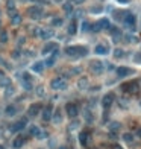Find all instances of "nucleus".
<instances>
[{"instance_id": "nucleus-1", "label": "nucleus", "mask_w": 141, "mask_h": 149, "mask_svg": "<svg viewBox=\"0 0 141 149\" xmlns=\"http://www.w3.org/2000/svg\"><path fill=\"white\" fill-rule=\"evenodd\" d=\"M65 55L68 56H86L88 49L85 46H68L65 47Z\"/></svg>"}, {"instance_id": "nucleus-2", "label": "nucleus", "mask_w": 141, "mask_h": 149, "mask_svg": "<svg viewBox=\"0 0 141 149\" xmlns=\"http://www.w3.org/2000/svg\"><path fill=\"white\" fill-rule=\"evenodd\" d=\"M123 23H124V26H126L128 29H131V30H135V28H137V18H135V15L132 12H126V14H124Z\"/></svg>"}, {"instance_id": "nucleus-3", "label": "nucleus", "mask_w": 141, "mask_h": 149, "mask_svg": "<svg viewBox=\"0 0 141 149\" xmlns=\"http://www.w3.org/2000/svg\"><path fill=\"white\" fill-rule=\"evenodd\" d=\"M50 87H52L53 90H65V88H67V79L62 78V76H58V78H55V79H52Z\"/></svg>"}, {"instance_id": "nucleus-4", "label": "nucleus", "mask_w": 141, "mask_h": 149, "mask_svg": "<svg viewBox=\"0 0 141 149\" xmlns=\"http://www.w3.org/2000/svg\"><path fill=\"white\" fill-rule=\"evenodd\" d=\"M103 68H105V66H103V62H102V61L96 60V61H93L90 64V70L93 72L94 74H100L102 72H103Z\"/></svg>"}, {"instance_id": "nucleus-5", "label": "nucleus", "mask_w": 141, "mask_h": 149, "mask_svg": "<svg viewBox=\"0 0 141 149\" xmlns=\"http://www.w3.org/2000/svg\"><path fill=\"white\" fill-rule=\"evenodd\" d=\"M65 111H67L68 117H72V119H74V117L79 114V108H78V105L73 104V102H70V104H67V105H65Z\"/></svg>"}, {"instance_id": "nucleus-6", "label": "nucleus", "mask_w": 141, "mask_h": 149, "mask_svg": "<svg viewBox=\"0 0 141 149\" xmlns=\"http://www.w3.org/2000/svg\"><path fill=\"white\" fill-rule=\"evenodd\" d=\"M121 90L124 93H138L140 87H138V82H128L121 87Z\"/></svg>"}, {"instance_id": "nucleus-7", "label": "nucleus", "mask_w": 141, "mask_h": 149, "mask_svg": "<svg viewBox=\"0 0 141 149\" xmlns=\"http://www.w3.org/2000/svg\"><path fill=\"white\" fill-rule=\"evenodd\" d=\"M134 68H131V67H124V66H121V67H118L117 68V74H118V78H126V76H131V74H134Z\"/></svg>"}, {"instance_id": "nucleus-8", "label": "nucleus", "mask_w": 141, "mask_h": 149, "mask_svg": "<svg viewBox=\"0 0 141 149\" xmlns=\"http://www.w3.org/2000/svg\"><path fill=\"white\" fill-rule=\"evenodd\" d=\"M41 104H32L30 106H29V110H28V116L29 117H36L38 114H40V111H41Z\"/></svg>"}, {"instance_id": "nucleus-9", "label": "nucleus", "mask_w": 141, "mask_h": 149, "mask_svg": "<svg viewBox=\"0 0 141 149\" xmlns=\"http://www.w3.org/2000/svg\"><path fill=\"white\" fill-rule=\"evenodd\" d=\"M28 14H29L30 18H41L43 17V9L40 6H32V8H29Z\"/></svg>"}, {"instance_id": "nucleus-10", "label": "nucleus", "mask_w": 141, "mask_h": 149, "mask_svg": "<svg viewBox=\"0 0 141 149\" xmlns=\"http://www.w3.org/2000/svg\"><path fill=\"white\" fill-rule=\"evenodd\" d=\"M26 125H28L26 119H21V120L15 122V123H14L12 126H11V131H12V132H20V131H23L24 128H26Z\"/></svg>"}, {"instance_id": "nucleus-11", "label": "nucleus", "mask_w": 141, "mask_h": 149, "mask_svg": "<svg viewBox=\"0 0 141 149\" xmlns=\"http://www.w3.org/2000/svg\"><path fill=\"white\" fill-rule=\"evenodd\" d=\"M112 102H114V94L112 93H108V94L103 96V99H102V106H103L105 110H108L112 105Z\"/></svg>"}, {"instance_id": "nucleus-12", "label": "nucleus", "mask_w": 141, "mask_h": 149, "mask_svg": "<svg viewBox=\"0 0 141 149\" xmlns=\"http://www.w3.org/2000/svg\"><path fill=\"white\" fill-rule=\"evenodd\" d=\"M26 140H28V138H26L24 135H17L14 138V142H12V146L15 148V149H18V148H21L26 143Z\"/></svg>"}, {"instance_id": "nucleus-13", "label": "nucleus", "mask_w": 141, "mask_h": 149, "mask_svg": "<svg viewBox=\"0 0 141 149\" xmlns=\"http://www.w3.org/2000/svg\"><path fill=\"white\" fill-rule=\"evenodd\" d=\"M55 35V32H53V29H41L40 30V38L43 40H49V38H52V37Z\"/></svg>"}, {"instance_id": "nucleus-14", "label": "nucleus", "mask_w": 141, "mask_h": 149, "mask_svg": "<svg viewBox=\"0 0 141 149\" xmlns=\"http://www.w3.org/2000/svg\"><path fill=\"white\" fill-rule=\"evenodd\" d=\"M79 142H80V145L82 146H86L88 145V142H90V132L88 131H82L79 134Z\"/></svg>"}, {"instance_id": "nucleus-15", "label": "nucleus", "mask_w": 141, "mask_h": 149, "mask_svg": "<svg viewBox=\"0 0 141 149\" xmlns=\"http://www.w3.org/2000/svg\"><path fill=\"white\" fill-rule=\"evenodd\" d=\"M41 117H43V120H44V122H50L52 120V108H50V106H46V108L43 110Z\"/></svg>"}, {"instance_id": "nucleus-16", "label": "nucleus", "mask_w": 141, "mask_h": 149, "mask_svg": "<svg viewBox=\"0 0 141 149\" xmlns=\"http://www.w3.org/2000/svg\"><path fill=\"white\" fill-rule=\"evenodd\" d=\"M94 52L97 53V55H106V53L109 52V47L105 46V44H97L96 49H94Z\"/></svg>"}, {"instance_id": "nucleus-17", "label": "nucleus", "mask_w": 141, "mask_h": 149, "mask_svg": "<svg viewBox=\"0 0 141 149\" xmlns=\"http://www.w3.org/2000/svg\"><path fill=\"white\" fill-rule=\"evenodd\" d=\"M6 9H8V14L12 17V15H15V0H8L6 2Z\"/></svg>"}, {"instance_id": "nucleus-18", "label": "nucleus", "mask_w": 141, "mask_h": 149, "mask_svg": "<svg viewBox=\"0 0 141 149\" xmlns=\"http://www.w3.org/2000/svg\"><path fill=\"white\" fill-rule=\"evenodd\" d=\"M58 50V44L56 43H47L46 47L43 49V53H49V52H56Z\"/></svg>"}, {"instance_id": "nucleus-19", "label": "nucleus", "mask_w": 141, "mask_h": 149, "mask_svg": "<svg viewBox=\"0 0 141 149\" xmlns=\"http://www.w3.org/2000/svg\"><path fill=\"white\" fill-rule=\"evenodd\" d=\"M52 120L55 122V123H61V120H62V111L59 110V108L52 114Z\"/></svg>"}, {"instance_id": "nucleus-20", "label": "nucleus", "mask_w": 141, "mask_h": 149, "mask_svg": "<svg viewBox=\"0 0 141 149\" xmlns=\"http://www.w3.org/2000/svg\"><path fill=\"white\" fill-rule=\"evenodd\" d=\"M17 111H18V108L15 105H9V106L5 108V114L6 116H14V114H17Z\"/></svg>"}, {"instance_id": "nucleus-21", "label": "nucleus", "mask_w": 141, "mask_h": 149, "mask_svg": "<svg viewBox=\"0 0 141 149\" xmlns=\"http://www.w3.org/2000/svg\"><path fill=\"white\" fill-rule=\"evenodd\" d=\"M97 23H99L100 29H109V28H111V21L108 20V18H102V20L97 21Z\"/></svg>"}, {"instance_id": "nucleus-22", "label": "nucleus", "mask_w": 141, "mask_h": 149, "mask_svg": "<svg viewBox=\"0 0 141 149\" xmlns=\"http://www.w3.org/2000/svg\"><path fill=\"white\" fill-rule=\"evenodd\" d=\"M43 68H44V64H43L41 61L35 62L34 66H32V70H34L35 73H41V72H43Z\"/></svg>"}, {"instance_id": "nucleus-23", "label": "nucleus", "mask_w": 141, "mask_h": 149, "mask_svg": "<svg viewBox=\"0 0 141 149\" xmlns=\"http://www.w3.org/2000/svg\"><path fill=\"white\" fill-rule=\"evenodd\" d=\"M0 87H3V88L11 87V79H9V78H6V76L0 78Z\"/></svg>"}, {"instance_id": "nucleus-24", "label": "nucleus", "mask_w": 141, "mask_h": 149, "mask_svg": "<svg viewBox=\"0 0 141 149\" xmlns=\"http://www.w3.org/2000/svg\"><path fill=\"white\" fill-rule=\"evenodd\" d=\"M76 30H78V23H76V21H72L70 26H68V34L70 35H74Z\"/></svg>"}, {"instance_id": "nucleus-25", "label": "nucleus", "mask_w": 141, "mask_h": 149, "mask_svg": "<svg viewBox=\"0 0 141 149\" xmlns=\"http://www.w3.org/2000/svg\"><path fill=\"white\" fill-rule=\"evenodd\" d=\"M62 18L61 17H55V18H52V26L53 28H59V26H62Z\"/></svg>"}, {"instance_id": "nucleus-26", "label": "nucleus", "mask_w": 141, "mask_h": 149, "mask_svg": "<svg viewBox=\"0 0 141 149\" xmlns=\"http://www.w3.org/2000/svg\"><path fill=\"white\" fill-rule=\"evenodd\" d=\"M78 87H79L80 90L86 88V87H88V79H86V78H82V79H79V82H78Z\"/></svg>"}, {"instance_id": "nucleus-27", "label": "nucleus", "mask_w": 141, "mask_h": 149, "mask_svg": "<svg viewBox=\"0 0 141 149\" xmlns=\"http://www.w3.org/2000/svg\"><path fill=\"white\" fill-rule=\"evenodd\" d=\"M38 132H40V128H38V126H35V125L29 126V135L36 137V135H38Z\"/></svg>"}, {"instance_id": "nucleus-28", "label": "nucleus", "mask_w": 141, "mask_h": 149, "mask_svg": "<svg viewBox=\"0 0 141 149\" xmlns=\"http://www.w3.org/2000/svg\"><path fill=\"white\" fill-rule=\"evenodd\" d=\"M109 30H111V34L114 35V37H120L121 35V30L117 28V26H111L109 28Z\"/></svg>"}, {"instance_id": "nucleus-29", "label": "nucleus", "mask_w": 141, "mask_h": 149, "mask_svg": "<svg viewBox=\"0 0 141 149\" xmlns=\"http://www.w3.org/2000/svg\"><path fill=\"white\" fill-rule=\"evenodd\" d=\"M11 21H12V24H14V26H17V24H20V23H21V17H20L18 14H15V15H12V20H11Z\"/></svg>"}, {"instance_id": "nucleus-30", "label": "nucleus", "mask_w": 141, "mask_h": 149, "mask_svg": "<svg viewBox=\"0 0 141 149\" xmlns=\"http://www.w3.org/2000/svg\"><path fill=\"white\" fill-rule=\"evenodd\" d=\"M123 140L128 142V143H131V142H134V135L131 134V132H126V134H123Z\"/></svg>"}, {"instance_id": "nucleus-31", "label": "nucleus", "mask_w": 141, "mask_h": 149, "mask_svg": "<svg viewBox=\"0 0 141 149\" xmlns=\"http://www.w3.org/2000/svg\"><path fill=\"white\" fill-rule=\"evenodd\" d=\"M64 11H65L67 14H72V11H73V6H72V3H64Z\"/></svg>"}, {"instance_id": "nucleus-32", "label": "nucleus", "mask_w": 141, "mask_h": 149, "mask_svg": "<svg viewBox=\"0 0 141 149\" xmlns=\"http://www.w3.org/2000/svg\"><path fill=\"white\" fill-rule=\"evenodd\" d=\"M55 61H56V56H53V55H52V56L46 61V66H47V67H52L53 64H55Z\"/></svg>"}, {"instance_id": "nucleus-33", "label": "nucleus", "mask_w": 141, "mask_h": 149, "mask_svg": "<svg viewBox=\"0 0 141 149\" xmlns=\"http://www.w3.org/2000/svg\"><path fill=\"white\" fill-rule=\"evenodd\" d=\"M85 120L88 122V123H91V122L94 120V117H93V114H91L90 111H85Z\"/></svg>"}, {"instance_id": "nucleus-34", "label": "nucleus", "mask_w": 141, "mask_h": 149, "mask_svg": "<svg viewBox=\"0 0 141 149\" xmlns=\"http://www.w3.org/2000/svg\"><path fill=\"white\" fill-rule=\"evenodd\" d=\"M109 129H111V131H117V129H120V123H118V122H112V123L109 125Z\"/></svg>"}, {"instance_id": "nucleus-35", "label": "nucleus", "mask_w": 141, "mask_h": 149, "mask_svg": "<svg viewBox=\"0 0 141 149\" xmlns=\"http://www.w3.org/2000/svg\"><path fill=\"white\" fill-rule=\"evenodd\" d=\"M0 41H2V43L8 41V34H6V32H2V34H0Z\"/></svg>"}, {"instance_id": "nucleus-36", "label": "nucleus", "mask_w": 141, "mask_h": 149, "mask_svg": "<svg viewBox=\"0 0 141 149\" xmlns=\"http://www.w3.org/2000/svg\"><path fill=\"white\" fill-rule=\"evenodd\" d=\"M123 55H124V53H123V50H120V49L114 50V56H115V58H121Z\"/></svg>"}, {"instance_id": "nucleus-37", "label": "nucleus", "mask_w": 141, "mask_h": 149, "mask_svg": "<svg viewBox=\"0 0 141 149\" xmlns=\"http://www.w3.org/2000/svg\"><path fill=\"white\" fill-rule=\"evenodd\" d=\"M90 23H86V21H84V23H82V30H90Z\"/></svg>"}, {"instance_id": "nucleus-38", "label": "nucleus", "mask_w": 141, "mask_h": 149, "mask_svg": "<svg viewBox=\"0 0 141 149\" xmlns=\"http://www.w3.org/2000/svg\"><path fill=\"white\" fill-rule=\"evenodd\" d=\"M40 30H41L40 28H34V29H32V34H34L35 37H38V35H40Z\"/></svg>"}, {"instance_id": "nucleus-39", "label": "nucleus", "mask_w": 141, "mask_h": 149, "mask_svg": "<svg viewBox=\"0 0 141 149\" xmlns=\"http://www.w3.org/2000/svg\"><path fill=\"white\" fill-rule=\"evenodd\" d=\"M36 94H38V96L44 94V88H43V87H38V88H36Z\"/></svg>"}, {"instance_id": "nucleus-40", "label": "nucleus", "mask_w": 141, "mask_h": 149, "mask_svg": "<svg viewBox=\"0 0 141 149\" xmlns=\"http://www.w3.org/2000/svg\"><path fill=\"white\" fill-rule=\"evenodd\" d=\"M20 56V50H14L12 52V58H18Z\"/></svg>"}, {"instance_id": "nucleus-41", "label": "nucleus", "mask_w": 141, "mask_h": 149, "mask_svg": "<svg viewBox=\"0 0 141 149\" xmlns=\"http://www.w3.org/2000/svg\"><path fill=\"white\" fill-rule=\"evenodd\" d=\"M23 87H24V88H26V90H28V88H29V90H30V88H32V85H30V84H29V82H24V85H23Z\"/></svg>"}, {"instance_id": "nucleus-42", "label": "nucleus", "mask_w": 141, "mask_h": 149, "mask_svg": "<svg viewBox=\"0 0 141 149\" xmlns=\"http://www.w3.org/2000/svg\"><path fill=\"white\" fill-rule=\"evenodd\" d=\"M117 2H118V3H128L129 0H117Z\"/></svg>"}, {"instance_id": "nucleus-43", "label": "nucleus", "mask_w": 141, "mask_h": 149, "mask_svg": "<svg viewBox=\"0 0 141 149\" xmlns=\"http://www.w3.org/2000/svg\"><path fill=\"white\" fill-rule=\"evenodd\" d=\"M74 2H76V3H84L85 0H74Z\"/></svg>"}, {"instance_id": "nucleus-44", "label": "nucleus", "mask_w": 141, "mask_h": 149, "mask_svg": "<svg viewBox=\"0 0 141 149\" xmlns=\"http://www.w3.org/2000/svg\"><path fill=\"white\" fill-rule=\"evenodd\" d=\"M5 76V72H2V70H0V78H3Z\"/></svg>"}, {"instance_id": "nucleus-45", "label": "nucleus", "mask_w": 141, "mask_h": 149, "mask_svg": "<svg viewBox=\"0 0 141 149\" xmlns=\"http://www.w3.org/2000/svg\"><path fill=\"white\" fill-rule=\"evenodd\" d=\"M138 135L141 137V129H138Z\"/></svg>"}, {"instance_id": "nucleus-46", "label": "nucleus", "mask_w": 141, "mask_h": 149, "mask_svg": "<svg viewBox=\"0 0 141 149\" xmlns=\"http://www.w3.org/2000/svg\"><path fill=\"white\" fill-rule=\"evenodd\" d=\"M0 149H5V146H3V145H0Z\"/></svg>"}, {"instance_id": "nucleus-47", "label": "nucleus", "mask_w": 141, "mask_h": 149, "mask_svg": "<svg viewBox=\"0 0 141 149\" xmlns=\"http://www.w3.org/2000/svg\"><path fill=\"white\" fill-rule=\"evenodd\" d=\"M2 62H3V61H2V58H0V64H2Z\"/></svg>"}]
</instances>
